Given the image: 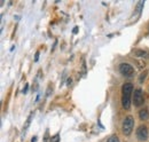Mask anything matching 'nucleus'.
<instances>
[{
	"mask_svg": "<svg viewBox=\"0 0 149 142\" xmlns=\"http://www.w3.org/2000/svg\"><path fill=\"white\" fill-rule=\"evenodd\" d=\"M133 92V85L126 83L122 87V106L125 110H129L131 106V95Z\"/></svg>",
	"mask_w": 149,
	"mask_h": 142,
	"instance_id": "nucleus-1",
	"label": "nucleus"
},
{
	"mask_svg": "<svg viewBox=\"0 0 149 142\" xmlns=\"http://www.w3.org/2000/svg\"><path fill=\"white\" fill-rule=\"evenodd\" d=\"M133 127H134V118L132 116H127L122 125V129H123V133L125 135H130L133 131Z\"/></svg>",
	"mask_w": 149,
	"mask_h": 142,
	"instance_id": "nucleus-2",
	"label": "nucleus"
},
{
	"mask_svg": "<svg viewBox=\"0 0 149 142\" xmlns=\"http://www.w3.org/2000/svg\"><path fill=\"white\" fill-rule=\"evenodd\" d=\"M119 72L125 77H132L134 74V69L129 63H122L119 65Z\"/></svg>",
	"mask_w": 149,
	"mask_h": 142,
	"instance_id": "nucleus-3",
	"label": "nucleus"
},
{
	"mask_svg": "<svg viewBox=\"0 0 149 142\" xmlns=\"http://www.w3.org/2000/svg\"><path fill=\"white\" fill-rule=\"evenodd\" d=\"M136 138L140 141H146L148 139V129H147V126L140 125L138 127V129H136Z\"/></svg>",
	"mask_w": 149,
	"mask_h": 142,
	"instance_id": "nucleus-4",
	"label": "nucleus"
},
{
	"mask_svg": "<svg viewBox=\"0 0 149 142\" xmlns=\"http://www.w3.org/2000/svg\"><path fill=\"white\" fill-rule=\"evenodd\" d=\"M145 102V97H143V93L142 90L139 88L134 92V97H133V103L135 106H140L143 104Z\"/></svg>",
	"mask_w": 149,
	"mask_h": 142,
	"instance_id": "nucleus-5",
	"label": "nucleus"
},
{
	"mask_svg": "<svg viewBox=\"0 0 149 142\" xmlns=\"http://www.w3.org/2000/svg\"><path fill=\"white\" fill-rule=\"evenodd\" d=\"M139 118H140L141 120H147V119H149L148 109H141V110L139 111Z\"/></svg>",
	"mask_w": 149,
	"mask_h": 142,
	"instance_id": "nucleus-6",
	"label": "nucleus"
},
{
	"mask_svg": "<svg viewBox=\"0 0 149 142\" xmlns=\"http://www.w3.org/2000/svg\"><path fill=\"white\" fill-rule=\"evenodd\" d=\"M31 118H32V113H30V116L28 117V119H26L25 124H24V126H23V132H26V129L29 128V126H30V123H31Z\"/></svg>",
	"mask_w": 149,
	"mask_h": 142,
	"instance_id": "nucleus-7",
	"label": "nucleus"
},
{
	"mask_svg": "<svg viewBox=\"0 0 149 142\" xmlns=\"http://www.w3.org/2000/svg\"><path fill=\"white\" fill-rule=\"evenodd\" d=\"M107 142H119V139H118L116 135H111V136L108 139V141Z\"/></svg>",
	"mask_w": 149,
	"mask_h": 142,
	"instance_id": "nucleus-8",
	"label": "nucleus"
},
{
	"mask_svg": "<svg viewBox=\"0 0 149 142\" xmlns=\"http://www.w3.org/2000/svg\"><path fill=\"white\" fill-rule=\"evenodd\" d=\"M58 141H60V134L58 133L51 138V142H58Z\"/></svg>",
	"mask_w": 149,
	"mask_h": 142,
	"instance_id": "nucleus-9",
	"label": "nucleus"
},
{
	"mask_svg": "<svg viewBox=\"0 0 149 142\" xmlns=\"http://www.w3.org/2000/svg\"><path fill=\"white\" fill-rule=\"evenodd\" d=\"M136 55L138 56H141V57H147V53L145 51H136Z\"/></svg>",
	"mask_w": 149,
	"mask_h": 142,
	"instance_id": "nucleus-10",
	"label": "nucleus"
},
{
	"mask_svg": "<svg viewBox=\"0 0 149 142\" xmlns=\"http://www.w3.org/2000/svg\"><path fill=\"white\" fill-rule=\"evenodd\" d=\"M146 76H147V72L145 71L143 73H141V76H140V78H139V83H143V79L146 78Z\"/></svg>",
	"mask_w": 149,
	"mask_h": 142,
	"instance_id": "nucleus-11",
	"label": "nucleus"
},
{
	"mask_svg": "<svg viewBox=\"0 0 149 142\" xmlns=\"http://www.w3.org/2000/svg\"><path fill=\"white\" fill-rule=\"evenodd\" d=\"M28 88H29V85H28V84H26V85H25V87H24V88H23V90H22V92H23V93H24V94H26V93H28Z\"/></svg>",
	"mask_w": 149,
	"mask_h": 142,
	"instance_id": "nucleus-12",
	"label": "nucleus"
},
{
	"mask_svg": "<svg viewBox=\"0 0 149 142\" xmlns=\"http://www.w3.org/2000/svg\"><path fill=\"white\" fill-rule=\"evenodd\" d=\"M83 72H84V74L86 73V64H85V62L83 63Z\"/></svg>",
	"mask_w": 149,
	"mask_h": 142,
	"instance_id": "nucleus-13",
	"label": "nucleus"
},
{
	"mask_svg": "<svg viewBox=\"0 0 149 142\" xmlns=\"http://www.w3.org/2000/svg\"><path fill=\"white\" fill-rule=\"evenodd\" d=\"M71 81H72V79H71V78H68V80H67V85L70 86V85H71Z\"/></svg>",
	"mask_w": 149,
	"mask_h": 142,
	"instance_id": "nucleus-14",
	"label": "nucleus"
},
{
	"mask_svg": "<svg viewBox=\"0 0 149 142\" xmlns=\"http://www.w3.org/2000/svg\"><path fill=\"white\" fill-rule=\"evenodd\" d=\"M77 32H78V28L76 26V28L74 29V33H77Z\"/></svg>",
	"mask_w": 149,
	"mask_h": 142,
	"instance_id": "nucleus-15",
	"label": "nucleus"
},
{
	"mask_svg": "<svg viewBox=\"0 0 149 142\" xmlns=\"http://www.w3.org/2000/svg\"><path fill=\"white\" fill-rule=\"evenodd\" d=\"M38 56H39V53L36 54V58H35V61H38Z\"/></svg>",
	"mask_w": 149,
	"mask_h": 142,
	"instance_id": "nucleus-16",
	"label": "nucleus"
},
{
	"mask_svg": "<svg viewBox=\"0 0 149 142\" xmlns=\"http://www.w3.org/2000/svg\"><path fill=\"white\" fill-rule=\"evenodd\" d=\"M36 141H37V138H33V139L31 140V142H36Z\"/></svg>",
	"mask_w": 149,
	"mask_h": 142,
	"instance_id": "nucleus-17",
	"label": "nucleus"
}]
</instances>
